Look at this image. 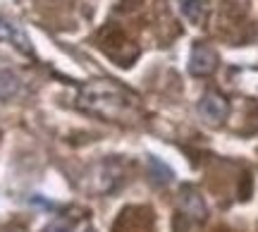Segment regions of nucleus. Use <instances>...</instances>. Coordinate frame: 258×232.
<instances>
[{
  "label": "nucleus",
  "instance_id": "nucleus-1",
  "mask_svg": "<svg viewBox=\"0 0 258 232\" xmlns=\"http://www.w3.org/2000/svg\"><path fill=\"white\" fill-rule=\"evenodd\" d=\"M137 96L115 79H96L77 93V105L101 120H127L137 108Z\"/></svg>",
  "mask_w": 258,
  "mask_h": 232
},
{
  "label": "nucleus",
  "instance_id": "nucleus-2",
  "mask_svg": "<svg viewBox=\"0 0 258 232\" xmlns=\"http://www.w3.org/2000/svg\"><path fill=\"white\" fill-rule=\"evenodd\" d=\"M196 110H199V118H201L203 122H208V125H220V122L227 118V112H230V103H227V98H225L220 91L211 89V91H206L201 96Z\"/></svg>",
  "mask_w": 258,
  "mask_h": 232
},
{
  "label": "nucleus",
  "instance_id": "nucleus-3",
  "mask_svg": "<svg viewBox=\"0 0 258 232\" xmlns=\"http://www.w3.org/2000/svg\"><path fill=\"white\" fill-rule=\"evenodd\" d=\"M215 67H218L215 50L206 43H196L191 50V57H189V72L194 77H208L215 72Z\"/></svg>",
  "mask_w": 258,
  "mask_h": 232
},
{
  "label": "nucleus",
  "instance_id": "nucleus-4",
  "mask_svg": "<svg viewBox=\"0 0 258 232\" xmlns=\"http://www.w3.org/2000/svg\"><path fill=\"white\" fill-rule=\"evenodd\" d=\"M179 211L194 220H203L206 218V204H203L201 194L194 187H182L179 192Z\"/></svg>",
  "mask_w": 258,
  "mask_h": 232
},
{
  "label": "nucleus",
  "instance_id": "nucleus-5",
  "mask_svg": "<svg viewBox=\"0 0 258 232\" xmlns=\"http://www.w3.org/2000/svg\"><path fill=\"white\" fill-rule=\"evenodd\" d=\"M0 41H10V43H12V46H17L22 53H31L27 36H24L15 24H10L8 19H3V17H0Z\"/></svg>",
  "mask_w": 258,
  "mask_h": 232
},
{
  "label": "nucleus",
  "instance_id": "nucleus-6",
  "mask_svg": "<svg viewBox=\"0 0 258 232\" xmlns=\"http://www.w3.org/2000/svg\"><path fill=\"white\" fill-rule=\"evenodd\" d=\"M17 93H19V77L8 67H0V101H10Z\"/></svg>",
  "mask_w": 258,
  "mask_h": 232
},
{
  "label": "nucleus",
  "instance_id": "nucleus-7",
  "mask_svg": "<svg viewBox=\"0 0 258 232\" xmlns=\"http://www.w3.org/2000/svg\"><path fill=\"white\" fill-rule=\"evenodd\" d=\"M179 10L191 24H201L206 17V5L203 0H179Z\"/></svg>",
  "mask_w": 258,
  "mask_h": 232
},
{
  "label": "nucleus",
  "instance_id": "nucleus-8",
  "mask_svg": "<svg viewBox=\"0 0 258 232\" xmlns=\"http://www.w3.org/2000/svg\"><path fill=\"white\" fill-rule=\"evenodd\" d=\"M148 170H151L156 185H167V182L172 180V170H170L163 160H158V158H153V156L148 158Z\"/></svg>",
  "mask_w": 258,
  "mask_h": 232
},
{
  "label": "nucleus",
  "instance_id": "nucleus-9",
  "mask_svg": "<svg viewBox=\"0 0 258 232\" xmlns=\"http://www.w3.org/2000/svg\"><path fill=\"white\" fill-rule=\"evenodd\" d=\"M46 232H72V223H70V220H64V218H60V220H55V223L50 225Z\"/></svg>",
  "mask_w": 258,
  "mask_h": 232
},
{
  "label": "nucleus",
  "instance_id": "nucleus-10",
  "mask_svg": "<svg viewBox=\"0 0 258 232\" xmlns=\"http://www.w3.org/2000/svg\"><path fill=\"white\" fill-rule=\"evenodd\" d=\"M86 232H96V230H93V227H89V230H86Z\"/></svg>",
  "mask_w": 258,
  "mask_h": 232
}]
</instances>
